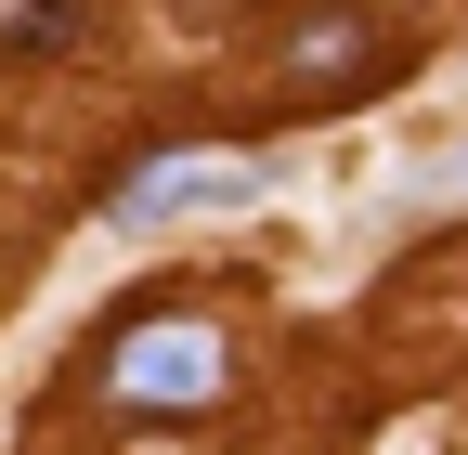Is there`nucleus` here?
Listing matches in <instances>:
<instances>
[{"mask_svg": "<svg viewBox=\"0 0 468 455\" xmlns=\"http://www.w3.org/2000/svg\"><path fill=\"white\" fill-rule=\"evenodd\" d=\"M27 39H79V0H27Z\"/></svg>", "mask_w": 468, "mask_h": 455, "instance_id": "nucleus-4", "label": "nucleus"}, {"mask_svg": "<svg viewBox=\"0 0 468 455\" xmlns=\"http://www.w3.org/2000/svg\"><path fill=\"white\" fill-rule=\"evenodd\" d=\"M273 79H286V91H313V104L365 91V79H378V14H351V0H325V14H300V26L273 39Z\"/></svg>", "mask_w": 468, "mask_h": 455, "instance_id": "nucleus-3", "label": "nucleus"}, {"mask_svg": "<svg viewBox=\"0 0 468 455\" xmlns=\"http://www.w3.org/2000/svg\"><path fill=\"white\" fill-rule=\"evenodd\" d=\"M91 390H104L117 417H208L221 390H234V352H221V325H208V312H144V325H117V338H104Z\"/></svg>", "mask_w": 468, "mask_h": 455, "instance_id": "nucleus-1", "label": "nucleus"}, {"mask_svg": "<svg viewBox=\"0 0 468 455\" xmlns=\"http://www.w3.org/2000/svg\"><path fill=\"white\" fill-rule=\"evenodd\" d=\"M261 183H273V156H248V143H169V156H131L104 183V221L117 235H183V221L261 208Z\"/></svg>", "mask_w": 468, "mask_h": 455, "instance_id": "nucleus-2", "label": "nucleus"}]
</instances>
